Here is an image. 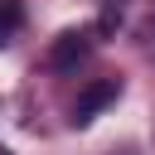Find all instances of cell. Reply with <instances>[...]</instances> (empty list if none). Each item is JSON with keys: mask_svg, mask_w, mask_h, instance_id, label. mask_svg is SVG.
<instances>
[{"mask_svg": "<svg viewBox=\"0 0 155 155\" xmlns=\"http://www.w3.org/2000/svg\"><path fill=\"white\" fill-rule=\"evenodd\" d=\"M121 97V78H97V82H87L82 92H78V102H73V126H87L102 107H111Z\"/></svg>", "mask_w": 155, "mask_h": 155, "instance_id": "1", "label": "cell"}, {"mask_svg": "<svg viewBox=\"0 0 155 155\" xmlns=\"http://www.w3.org/2000/svg\"><path fill=\"white\" fill-rule=\"evenodd\" d=\"M19 24H24V10H19L15 0H10V5H0V48L10 44V34H15Z\"/></svg>", "mask_w": 155, "mask_h": 155, "instance_id": "3", "label": "cell"}, {"mask_svg": "<svg viewBox=\"0 0 155 155\" xmlns=\"http://www.w3.org/2000/svg\"><path fill=\"white\" fill-rule=\"evenodd\" d=\"M0 155H15V150H5V145H0Z\"/></svg>", "mask_w": 155, "mask_h": 155, "instance_id": "4", "label": "cell"}, {"mask_svg": "<svg viewBox=\"0 0 155 155\" xmlns=\"http://www.w3.org/2000/svg\"><path fill=\"white\" fill-rule=\"evenodd\" d=\"M87 53H92V29H63V34L48 44V68L68 73V68H78Z\"/></svg>", "mask_w": 155, "mask_h": 155, "instance_id": "2", "label": "cell"}]
</instances>
